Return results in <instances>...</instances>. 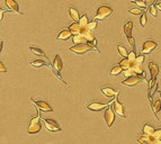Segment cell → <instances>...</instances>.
<instances>
[{"instance_id": "cell-1", "label": "cell", "mask_w": 161, "mask_h": 144, "mask_svg": "<svg viewBox=\"0 0 161 144\" xmlns=\"http://www.w3.org/2000/svg\"><path fill=\"white\" fill-rule=\"evenodd\" d=\"M69 50L74 53H77V54H84V53L89 52V51H92V50H95L96 52H99L98 50L96 49V47H94V46L91 45V44H89V43H82V44L71 46Z\"/></svg>"}, {"instance_id": "cell-2", "label": "cell", "mask_w": 161, "mask_h": 144, "mask_svg": "<svg viewBox=\"0 0 161 144\" xmlns=\"http://www.w3.org/2000/svg\"><path fill=\"white\" fill-rule=\"evenodd\" d=\"M113 14V8L108 6H100L97 9V14L94 17V20H104Z\"/></svg>"}, {"instance_id": "cell-3", "label": "cell", "mask_w": 161, "mask_h": 144, "mask_svg": "<svg viewBox=\"0 0 161 144\" xmlns=\"http://www.w3.org/2000/svg\"><path fill=\"white\" fill-rule=\"evenodd\" d=\"M79 35L82 36V37L86 39V42H87V43H89V44H91V45L94 46V47H96L97 41H96L95 34H94V32H92V31H90V29H89L88 27H84V28H82Z\"/></svg>"}, {"instance_id": "cell-4", "label": "cell", "mask_w": 161, "mask_h": 144, "mask_svg": "<svg viewBox=\"0 0 161 144\" xmlns=\"http://www.w3.org/2000/svg\"><path fill=\"white\" fill-rule=\"evenodd\" d=\"M132 31H133V23L131 20H129L124 25V28H123V32L125 34L126 39H127V42L130 43L131 45L133 46L135 49V42H134V39H133V35H132Z\"/></svg>"}, {"instance_id": "cell-5", "label": "cell", "mask_w": 161, "mask_h": 144, "mask_svg": "<svg viewBox=\"0 0 161 144\" xmlns=\"http://www.w3.org/2000/svg\"><path fill=\"white\" fill-rule=\"evenodd\" d=\"M42 128V125H41V122H39V115L33 117L29 123V126H28V133L29 134H37Z\"/></svg>"}, {"instance_id": "cell-6", "label": "cell", "mask_w": 161, "mask_h": 144, "mask_svg": "<svg viewBox=\"0 0 161 144\" xmlns=\"http://www.w3.org/2000/svg\"><path fill=\"white\" fill-rule=\"evenodd\" d=\"M62 68H63V64H62V60H61V57H60V55H55L54 61H53V69H54V73L56 74V77L59 78L60 80L62 81V82H64L63 79L61 78V76H60V72H61V70H62ZM64 83L67 84V82H64Z\"/></svg>"}, {"instance_id": "cell-7", "label": "cell", "mask_w": 161, "mask_h": 144, "mask_svg": "<svg viewBox=\"0 0 161 144\" xmlns=\"http://www.w3.org/2000/svg\"><path fill=\"white\" fill-rule=\"evenodd\" d=\"M105 122L107 124V126L108 127H112L113 123H114V120H115V112H114V109H113V106H109L107 107V109L105 110Z\"/></svg>"}, {"instance_id": "cell-8", "label": "cell", "mask_w": 161, "mask_h": 144, "mask_svg": "<svg viewBox=\"0 0 161 144\" xmlns=\"http://www.w3.org/2000/svg\"><path fill=\"white\" fill-rule=\"evenodd\" d=\"M157 46H158V43L154 42V41H151V39L145 41L143 44V47H142V51H141V54H149V53H151L153 50L157 49Z\"/></svg>"}, {"instance_id": "cell-9", "label": "cell", "mask_w": 161, "mask_h": 144, "mask_svg": "<svg viewBox=\"0 0 161 144\" xmlns=\"http://www.w3.org/2000/svg\"><path fill=\"white\" fill-rule=\"evenodd\" d=\"M44 124H45L46 130L50 131V132H58V131H61V127H60L59 123H56L54 120H51V118H45L44 120Z\"/></svg>"}, {"instance_id": "cell-10", "label": "cell", "mask_w": 161, "mask_h": 144, "mask_svg": "<svg viewBox=\"0 0 161 144\" xmlns=\"http://www.w3.org/2000/svg\"><path fill=\"white\" fill-rule=\"evenodd\" d=\"M32 102L37 107L39 110H42V112H53L52 107H51L46 102H43V100H34V99H32Z\"/></svg>"}, {"instance_id": "cell-11", "label": "cell", "mask_w": 161, "mask_h": 144, "mask_svg": "<svg viewBox=\"0 0 161 144\" xmlns=\"http://www.w3.org/2000/svg\"><path fill=\"white\" fill-rule=\"evenodd\" d=\"M137 142L141 144H155L157 143V140L153 136H150V135L142 133L140 135V137L137 138Z\"/></svg>"}, {"instance_id": "cell-12", "label": "cell", "mask_w": 161, "mask_h": 144, "mask_svg": "<svg viewBox=\"0 0 161 144\" xmlns=\"http://www.w3.org/2000/svg\"><path fill=\"white\" fill-rule=\"evenodd\" d=\"M102 94L104 96H106V97H108V98H115L117 97V95L119 94V91H117V90H115L114 88H112V87H105V88H102Z\"/></svg>"}, {"instance_id": "cell-13", "label": "cell", "mask_w": 161, "mask_h": 144, "mask_svg": "<svg viewBox=\"0 0 161 144\" xmlns=\"http://www.w3.org/2000/svg\"><path fill=\"white\" fill-rule=\"evenodd\" d=\"M112 106H113V109H114L115 114H117L118 116L123 117V118H125V112H124V107H123V105L118 102V100H117V99H115V102H114V104H113Z\"/></svg>"}, {"instance_id": "cell-14", "label": "cell", "mask_w": 161, "mask_h": 144, "mask_svg": "<svg viewBox=\"0 0 161 144\" xmlns=\"http://www.w3.org/2000/svg\"><path fill=\"white\" fill-rule=\"evenodd\" d=\"M141 82V79L137 76H133V77H130V78H126L125 80L123 81L122 83L125 84V86H129V87H134Z\"/></svg>"}, {"instance_id": "cell-15", "label": "cell", "mask_w": 161, "mask_h": 144, "mask_svg": "<svg viewBox=\"0 0 161 144\" xmlns=\"http://www.w3.org/2000/svg\"><path fill=\"white\" fill-rule=\"evenodd\" d=\"M149 70L151 73V79L152 80H157V77L159 74V67L154 62H149Z\"/></svg>"}, {"instance_id": "cell-16", "label": "cell", "mask_w": 161, "mask_h": 144, "mask_svg": "<svg viewBox=\"0 0 161 144\" xmlns=\"http://www.w3.org/2000/svg\"><path fill=\"white\" fill-rule=\"evenodd\" d=\"M106 107V104H102V102H90L89 105L87 106V109L91 110V112H99V110H102Z\"/></svg>"}, {"instance_id": "cell-17", "label": "cell", "mask_w": 161, "mask_h": 144, "mask_svg": "<svg viewBox=\"0 0 161 144\" xmlns=\"http://www.w3.org/2000/svg\"><path fill=\"white\" fill-rule=\"evenodd\" d=\"M70 37H73V35H72V33L70 32L69 28L61 31V32L58 34V36H56V39H60V41H67V39H69Z\"/></svg>"}, {"instance_id": "cell-18", "label": "cell", "mask_w": 161, "mask_h": 144, "mask_svg": "<svg viewBox=\"0 0 161 144\" xmlns=\"http://www.w3.org/2000/svg\"><path fill=\"white\" fill-rule=\"evenodd\" d=\"M5 2L7 5V7L9 9H11V11H16L18 14H21L19 11V6H18L17 1H15V0H5Z\"/></svg>"}, {"instance_id": "cell-19", "label": "cell", "mask_w": 161, "mask_h": 144, "mask_svg": "<svg viewBox=\"0 0 161 144\" xmlns=\"http://www.w3.org/2000/svg\"><path fill=\"white\" fill-rule=\"evenodd\" d=\"M69 29H70V32L72 33V35L74 36V35H79V34H80L82 27L79 25V23H72V24L69 26Z\"/></svg>"}, {"instance_id": "cell-20", "label": "cell", "mask_w": 161, "mask_h": 144, "mask_svg": "<svg viewBox=\"0 0 161 144\" xmlns=\"http://www.w3.org/2000/svg\"><path fill=\"white\" fill-rule=\"evenodd\" d=\"M31 65H32V67H34V68H39V67H44V65H46V67L51 68V69L54 71V69H53V65H51V64H47L45 61H42V60L33 61V62H31Z\"/></svg>"}, {"instance_id": "cell-21", "label": "cell", "mask_w": 161, "mask_h": 144, "mask_svg": "<svg viewBox=\"0 0 161 144\" xmlns=\"http://www.w3.org/2000/svg\"><path fill=\"white\" fill-rule=\"evenodd\" d=\"M68 10H69V15H70V17L72 18V20H74V23H78L79 19H80V17H79V13H78L77 9L73 7H70Z\"/></svg>"}, {"instance_id": "cell-22", "label": "cell", "mask_w": 161, "mask_h": 144, "mask_svg": "<svg viewBox=\"0 0 161 144\" xmlns=\"http://www.w3.org/2000/svg\"><path fill=\"white\" fill-rule=\"evenodd\" d=\"M29 50H31V52L33 53L34 55L42 56V57H44V59H46V60H49V59H47V56L45 55V53L43 52L41 49H39V47H35V46H29Z\"/></svg>"}, {"instance_id": "cell-23", "label": "cell", "mask_w": 161, "mask_h": 144, "mask_svg": "<svg viewBox=\"0 0 161 144\" xmlns=\"http://www.w3.org/2000/svg\"><path fill=\"white\" fill-rule=\"evenodd\" d=\"M118 65L122 68L123 71H126V70H129V69H131L132 63H131L130 60H129L127 57H125V59H122V60H121V62L118 63Z\"/></svg>"}, {"instance_id": "cell-24", "label": "cell", "mask_w": 161, "mask_h": 144, "mask_svg": "<svg viewBox=\"0 0 161 144\" xmlns=\"http://www.w3.org/2000/svg\"><path fill=\"white\" fill-rule=\"evenodd\" d=\"M131 69L133 70L134 74H135V76H137V77H139L140 74L144 73V71H143V69H142V65H141V64L133 63V64H132V67H131Z\"/></svg>"}, {"instance_id": "cell-25", "label": "cell", "mask_w": 161, "mask_h": 144, "mask_svg": "<svg viewBox=\"0 0 161 144\" xmlns=\"http://www.w3.org/2000/svg\"><path fill=\"white\" fill-rule=\"evenodd\" d=\"M154 128L151 125H149V124H145L143 126V134H147V135H150V136H152L154 133Z\"/></svg>"}, {"instance_id": "cell-26", "label": "cell", "mask_w": 161, "mask_h": 144, "mask_svg": "<svg viewBox=\"0 0 161 144\" xmlns=\"http://www.w3.org/2000/svg\"><path fill=\"white\" fill-rule=\"evenodd\" d=\"M79 25H80L81 27L84 28V27H87V25L89 24V21H88V17H87V15L84 14V15H82L80 17V19H79Z\"/></svg>"}, {"instance_id": "cell-27", "label": "cell", "mask_w": 161, "mask_h": 144, "mask_svg": "<svg viewBox=\"0 0 161 144\" xmlns=\"http://www.w3.org/2000/svg\"><path fill=\"white\" fill-rule=\"evenodd\" d=\"M72 41H73L74 45L82 44V43H87V42H86V39H84L81 35H74L73 37H72Z\"/></svg>"}, {"instance_id": "cell-28", "label": "cell", "mask_w": 161, "mask_h": 144, "mask_svg": "<svg viewBox=\"0 0 161 144\" xmlns=\"http://www.w3.org/2000/svg\"><path fill=\"white\" fill-rule=\"evenodd\" d=\"M152 109H153V112L155 113V115L158 116V113L161 110V102L160 100H155V102L152 104Z\"/></svg>"}, {"instance_id": "cell-29", "label": "cell", "mask_w": 161, "mask_h": 144, "mask_svg": "<svg viewBox=\"0 0 161 144\" xmlns=\"http://www.w3.org/2000/svg\"><path fill=\"white\" fill-rule=\"evenodd\" d=\"M117 50H118V53L123 56V57H124V59L129 56V52H127V50H126L125 47H124V46L117 45Z\"/></svg>"}, {"instance_id": "cell-30", "label": "cell", "mask_w": 161, "mask_h": 144, "mask_svg": "<svg viewBox=\"0 0 161 144\" xmlns=\"http://www.w3.org/2000/svg\"><path fill=\"white\" fill-rule=\"evenodd\" d=\"M149 13H150L153 17L157 16L158 15V8H157V6H155V4H152V5L149 6Z\"/></svg>"}, {"instance_id": "cell-31", "label": "cell", "mask_w": 161, "mask_h": 144, "mask_svg": "<svg viewBox=\"0 0 161 144\" xmlns=\"http://www.w3.org/2000/svg\"><path fill=\"white\" fill-rule=\"evenodd\" d=\"M122 71L123 69L119 67V65H115V67H113V69L110 70V74H112V76H118Z\"/></svg>"}, {"instance_id": "cell-32", "label": "cell", "mask_w": 161, "mask_h": 144, "mask_svg": "<svg viewBox=\"0 0 161 144\" xmlns=\"http://www.w3.org/2000/svg\"><path fill=\"white\" fill-rule=\"evenodd\" d=\"M147 23H148L147 14H145V13H143V14L141 15V18H140V25H141V27H142V28L145 27V26H147Z\"/></svg>"}, {"instance_id": "cell-33", "label": "cell", "mask_w": 161, "mask_h": 144, "mask_svg": "<svg viewBox=\"0 0 161 144\" xmlns=\"http://www.w3.org/2000/svg\"><path fill=\"white\" fill-rule=\"evenodd\" d=\"M137 53H135V51H132V52H130L129 53V56H127V59H129V60H130V62L132 64L134 63V62H135V60H137Z\"/></svg>"}, {"instance_id": "cell-34", "label": "cell", "mask_w": 161, "mask_h": 144, "mask_svg": "<svg viewBox=\"0 0 161 144\" xmlns=\"http://www.w3.org/2000/svg\"><path fill=\"white\" fill-rule=\"evenodd\" d=\"M87 27L90 29V31H92L94 32L95 29L97 28V20H91V21H89V24L87 25Z\"/></svg>"}, {"instance_id": "cell-35", "label": "cell", "mask_w": 161, "mask_h": 144, "mask_svg": "<svg viewBox=\"0 0 161 144\" xmlns=\"http://www.w3.org/2000/svg\"><path fill=\"white\" fill-rule=\"evenodd\" d=\"M129 13L132 15H142L143 14V11L139 9V8H132V9H129Z\"/></svg>"}, {"instance_id": "cell-36", "label": "cell", "mask_w": 161, "mask_h": 144, "mask_svg": "<svg viewBox=\"0 0 161 144\" xmlns=\"http://www.w3.org/2000/svg\"><path fill=\"white\" fill-rule=\"evenodd\" d=\"M152 136H153L157 141H161V128H158V130L154 131V133Z\"/></svg>"}, {"instance_id": "cell-37", "label": "cell", "mask_w": 161, "mask_h": 144, "mask_svg": "<svg viewBox=\"0 0 161 144\" xmlns=\"http://www.w3.org/2000/svg\"><path fill=\"white\" fill-rule=\"evenodd\" d=\"M135 4H137L140 8H147L148 7L147 1H145V0H139V1H137V2H135Z\"/></svg>"}, {"instance_id": "cell-38", "label": "cell", "mask_w": 161, "mask_h": 144, "mask_svg": "<svg viewBox=\"0 0 161 144\" xmlns=\"http://www.w3.org/2000/svg\"><path fill=\"white\" fill-rule=\"evenodd\" d=\"M123 72H124V73H123V74H124V76H125L126 78H130V77H133V76H135L132 69H129V70L123 71Z\"/></svg>"}, {"instance_id": "cell-39", "label": "cell", "mask_w": 161, "mask_h": 144, "mask_svg": "<svg viewBox=\"0 0 161 144\" xmlns=\"http://www.w3.org/2000/svg\"><path fill=\"white\" fill-rule=\"evenodd\" d=\"M143 61H144V55H143V54H141V55H137V60H135V62H134V63L142 64V63H143Z\"/></svg>"}, {"instance_id": "cell-40", "label": "cell", "mask_w": 161, "mask_h": 144, "mask_svg": "<svg viewBox=\"0 0 161 144\" xmlns=\"http://www.w3.org/2000/svg\"><path fill=\"white\" fill-rule=\"evenodd\" d=\"M0 71H1V73H7V69L2 62H0Z\"/></svg>"}, {"instance_id": "cell-41", "label": "cell", "mask_w": 161, "mask_h": 144, "mask_svg": "<svg viewBox=\"0 0 161 144\" xmlns=\"http://www.w3.org/2000/svg\"><path fill=\"white\" fill-rule=\"evenodd\" d=\"M155 6H157L158 10H160V11H161V2H155Z\"/></svg>"}, {"instance_id": "cell-42", "label": "cell", "mask_w": 161, "mask_h": 144, "mask_svg": "<svg viewBox=\"0 0 161 144\" xmlns=\"http://www.w3.org/2000/svg\"><path fill=\"white\" fill-rule=\"evenodd\" d=\"M137 1H139V0H131V2H137Z\"/></svg>"}, {"instance_id": "cell-43", "label": "cell", "mask_w": 161, "mask_h": 144, "mask_svg": "<svg viewBox=\"0 0 161 144\" xmlns=\"http://www.w3.org/2000/svg\"><path fill=\"white\" fill-rule=\"evenodd\" d=\"M155 144H161V141H157V143Z\"/></svg>"}, {"instance_id": "cell-44", "label": "cell", "mask_w": 161, "mask_h": 144, "mask_svg": "<svg viewBox=\"0 0 161 144\" xmlns=\"http://www.w3.org/2000/svg\"><path fill=\"white\" fill-rule=\"evenodd\" d=\"M160 98H161V91H160Z\"/></svg>"}]
</instances>
